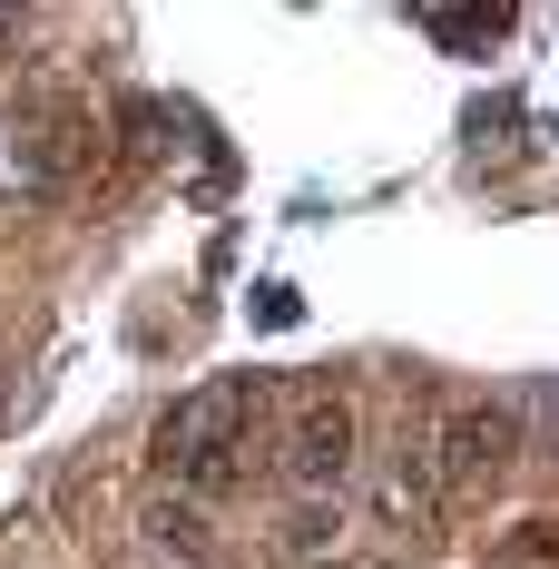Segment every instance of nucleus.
<instances>
[{
    "label": "nucleus",
    "mask_w": 559,
    "mask_h": 569,
    "mask_svg": "<svg viewBox=\"0 0 559 569\" xmlns=\"http://www.w3.org/2000/svg\"><path fill=\"white\" fill-rule=\"evenodd\" d=\"M343 471H353V412H343V393H315L295 412V432H285V481L305 501H335Z\"/></svg>",
    "instance_id": "obj_4"
},
{
    "label": "nucleus",
    "mask_w": 559,
    "mask_h": 569,
    "mask_svg": "<svg viewBox=\"0 0 559 569\" xmlns=\"http://www.w3.org/2000/svg\"><path fill=\"white\" fill-rule=\"evenodd\" d=\"M10 422H20V373L0 363V432H10Z\"/></svg>",
    "instance_id": "obj_10"
},
{
    "label": "nucleus",
    "mask_w": 559,
    "mask_h": 569,
    "mask_svg": "<svg viewBox=\"0 0 559 569\" xmlns=\"http://www.w3.org/2000/svg\"><path fill=\"white\" fill-rule=\"evenodd\" d=\"M148 540H158V550H168V560H207V520L197 511H177V501H148Z\"/></svg>",
    "instance_id": "obj_6"
},
{
    "label": "nucleus",
    "mask_w": 559,
    "mask_h": 569,
    "mask_svg": "<svg viewBox=\"0 0 559 569\" xmlns=\"http://www.w3.org/2000/svg\"><path fill=\"white\" fill-rule=\"evenodd\" d=\"M325 540H335V511L305 501V520H295V560H325Z\"/></svg>",
    "instance_id": "obj_8"
},
{
    "label": "nucleus",
    "mask_w": 559,
    "mask_h": 569,
    "mask_svg": "<svg viewBox=\"0 0 559 569\" xmlns=\"http://www.w3.org/2000/svg\"><path fill=\"white\" fill-rule=\"evenodd\" d=\"M510 452H520V402L510 393H471V402H451V422H432V461H442L451 491L501 481Z\"/></svg>",
    "instance_id": "obj_3"
},
{
    "label": "nucleus",
    "mask_w": 559,
    "mask_h": 569,
    "mask_svg": "<svg viewBox=\"0 0 559 569\" xmlns=\"http://www.w3.org/2000/svg\"><path fill=\"white\" fill-rule=\"evenodd\" d=\"M99 158V109H89V89L79 79H20V99H10V168L30 177V187H69V177H89Z\"/></svg>",
    "instance_id": "obj_2"
},
{
    "label": "nucleus",
    "mask_w": 559,
    "mask_h": 569,
    "mask_svg": "<svg viewBox=\"0 0 559 569\" xmlns=\"http://www.w3.org/2000/svg\"><path fill=\"white\" fill-rule=\"evenodd\" d=\"M530 550H540V560H559V530H550V520H540V530H530Z\"/></svg>",
    "instance_id": "obj_11"
},
{
    "label": "nucleus",
    "mask_w": 559,
    "mask_h": 569,
    "mask_svg": "<svg viewBox=\"0 0 559 569\" xmlns=\"http://www.w3.org/2000/svg\"><path fill=\"white\" fill-rule=\"evenodd\" d=\"M432 491H442V461H432V422H422V412H402V432H392V452H383V481H373V511L402 530V520H422V511H432Z\"/></svg>",
    "instance_id": "obj_5"
},
{
    "label": "nucleus",
    "mask_w": 559,
    "mask_h": 569,
    "mask_svg": "<svg viewBox=\"0 0 559 569\" xmlns=\"http://www.w3.org/2000/svg\"><path fill=\"white\" fill-rule=\"evenodd\" d=\"M0 40H20V10H0Z\"/></svg>",
    "instance_id": "obj_12"
},
{
    "label": "nucleus",
    "mask_w": 559,
    "mask_h": 569,
    "mask_svg": "<svg viewBox=\"0 0 559 569\" xmlns=\"http://www.w3.org/2000/svg\"><path fill=\"white\" fill-rule=\"evenodd\" d=\"M128 148H168V109L138 99V109H128Z\"/></svg>",
    "instance_id": "obj_9"
},
{
    "label": "nucleus",
    "mask_w": 559,
    "mask_h": 569,
    "mask_svg": "<svg viewBox=\"0 0 559 569\" xmlns=\"http://www.w3.org/2000/svg\"><path fill=\"white\" fill-rule=\"evenodd\" d=\"M256 402H266V383H246V373H217V383L177 393L168 412H158V442H148V461H158L168 481H187V491H236Z\"/></svg>",
    "instance_id": "obj_1"
},
{
    "label": "nucleus",
    "mask_w": 559,
    "mask_h": 569,
    "mask_svg": "<svg viewBox=\"0 0 559 569\" xmlns=\"http://www.w3.org/2000/svg\"><path fill=\"white\" fill-rule=\"evenodd\" d=\"M501 30H510V10H461V20H432V40H442V50H491Z\"/></svg>",
    "instance_id": "obj_7"
}]
</instances>
